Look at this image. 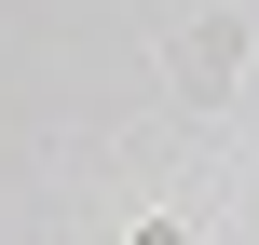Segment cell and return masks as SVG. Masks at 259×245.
I'll use <instances>...</instances> for the list:
<instances>
[{
	"instance_id": "6da1fadb",
	"label": "cell",
	"mask_w": 259,
	"mask_h": 245,
	"mask_svg": "<svg viewBox=\"0 0 259 245\" xmlns=\"http://www.w3.org/2000/svg\"><path fill=\"white\" fill-rule=\"evenodd\" d=\"M232 68H246V27H232V14H205V27L164 41V82H178V95H219Z\"/></svg>"
}]
</instances>
